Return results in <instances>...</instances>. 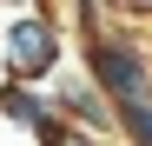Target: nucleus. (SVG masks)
I'll use <instances>...</instances> for the list:
<instances>
[{"label":"nucleus","instance_id":"f03ea898","mask_svg":"<svg viewBox=\"0 0 152 146\" xmlns=\"http://www.w3.org/2000/svg\"><path fill=\"white\" fill-rule=\"evenodd\" d=\"M60 66H66V27H60V20H40L27 7L0 20V73L46 86Z\"/></svg>","mask_w":152,"mask_h":146},{"label":"nucleus","instance_id":"423d86ee","mask_svg":"<svg viewBox=\"0 0 152 146\" xmlns=\"http://www.w3.org/2000/svg\"><path fill=\"white\" fill-rule=\"evenodd\" d=\"M27 13H40V20H60V27H66V0H27Z\"/></svg>","mask_w":152,"mask_h":146},{"label":"nucleus","instance_id":"0eeeda50","mask_svg":"<svg viewBox=\"0 0 152 146\" xmlns=\"http://www.w3.org/2000/svg\"><path fill=\"white\" fill-rule=\"evenodd\" d=\"M126 20H152V0H126Z\"/></svg>","mask_w":152,"mask_h":146},{"label":"nucleus","instance_id":"39448f33","mask_svg":"<svg viewBox=\"0 0 152 146\" xmlns=\"http://www.w3.org/2000/svg\"><path fill=\"white\" fill-rule=\"evenodd\" d=\"M119 139H126V146H152V100L119 106Z\"/></svg>","mask_w":152,"mask_h":146},{"label":"nucleus","instance_id":"20e7f679","mask_svg":"<svg viewBox=\"0 0 152 146\" xmlns=\"http://www.w3.org/2000/svg\"><path fill=\"white\" fill-rule=\"evenodd\" d=\"M46 113H53L46 86H33V80H13V73H0V119H7V126L33 133L40 119H46Z\"/></svg>","mask_w":152,"mask_h":146},{"label":"nucleus","instance_id":"f257e3e1","mask_svg":"<svg viewBox=\"0 0 152 146\" xmlns=\"http://www.w3.org/2000/svg\"><path fill=\"white\" fill-rule=\"evenodd\" d=\"M73 46H80V66L93 73V86L113 100V113L152 100V40H145L126 13L73 20Z\"/></svg>","mask_w":152,"mask_h":146},{"label":"nucleus","instance_id":"7ed1b4c3","mask_svg":"<svg viewBox=\"0 0 152 146\" xmlns=\"http://www.w3.org/2000/svg\"><path fill=\"white\" fill-rule=\"evenodd\" d=\"M46 100H53L60 119H73V126H86V133H99V139H119V113H113L106 93L93 86L86 66H60L53 80H46Z\"/></svg>","mask_w":152,"mask_h":146},{"label":"nucleus","instance_id":"6e6552de","mask_svg":"<svg viewBox=\"0 0 152 146\" xmlns=\"http://www.w3.org/2000/svg\"><path fill=\"white\" fill-rule=\"evenodd\" d=\"M0 7H7V0H0Z\"/></svg>","mask_w":152,"mask_h":146}]
</instances>
